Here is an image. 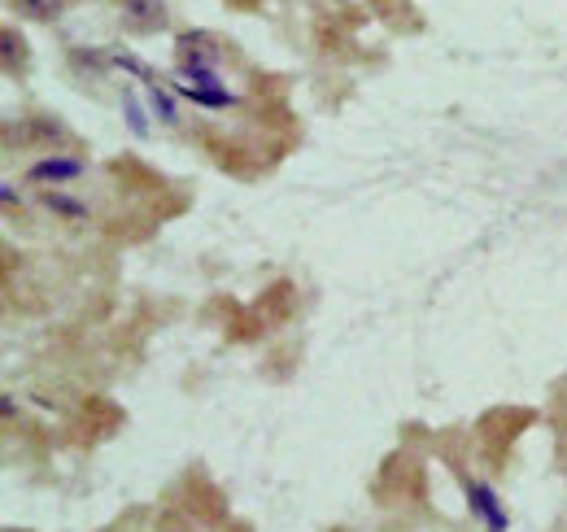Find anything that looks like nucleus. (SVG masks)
<instances>
[{
    "label": "nucleus",
    "mask_w": 567,
    "mask_h": 532,
    "mask_svg": "<svg viewBox=\"0 0 567 532\" xmlns=\"http://www.w3.org/2000/svg\"><path fill=\"white\" fill-rule=\"evenodd\" d=\"M118 22L132 35H153L171 22V9L166 0H118Z\"/></svg>",
    "instance_id": "f03ea898"
},
{
    "label": "nucleus",
    "mask_w": 567,
    "mask_h": 532,
    "mask_svg": "<svg viewBox=\"0 0 567 532\" xmlns=\"http://www.w3.org/2000/svg\"><path fill=\"white\" fill-rule=\"evenodd\" d=\"M79 175H83V162L79 157H58V153L27 171L31 184H66V180H79Z\"/></svg>",
    "instance_id": "7ed1b4c3"
},
{
    "label": "nucleus",
    "mask_w": 567,
    "mask_h": 532,
    "mask_svg": "<svg viewBox=\"0 0 567 532\" xmlns=\"http://www.w3.org/2000/svg\"><path fill=\"white\" fill-rule=\"evenodd\" d=\"M123 114H127L132 132L148 135V123H144V110H141V101H136V92H123Z\"/></svg>",
    "instance_id": "6e6552de"
},
{
    "label": "nucleus",
    "mask_w": 567,
    "mask_h": 532,
    "mask_svg": "<svg viewBox=\"0 0 567 532\" xmlns=\"http://www.w3.org/2000/svg\"><path fill=\"white\" fill-rule=\"evenodd\" d=\"M9 9L31 22H58L66 13V0H9Z\"/></svg>",
    "instance_id": "39448f33"
},
{
    "label": "nucleus",
    "mask_w": 567,
    "mask_h": 532,
    "mask_svg": "<svg viewBox=\"0 0 567 532\" xmlns=\"http://www.w3.org/2000/svg\"><path fill=\"white\" fill-rule=\"evenodd\" d=\"M188 101H197V105H210V110H223V105H231V96L223 92V88H193V83H175Z\"/></svg>",
    "instance_id": "423d86ee"
},
{
    "label": "nucleus",
    "mask_w": 567,
    "mask_h": 532,
    "mask_svg": "<svg viewBox=\"0 0 567 532\" xmlns=\"http://www.w3.org/2000/svg\"><path fill=\"white\" fill-rule=\"evenodd\" d=\"M0 44H4V70L18 74V58L27 62V40H18L13 27H4V31H0Z\"/></svg>",
    "instance_id": "0eeeda50"
},
{
    "label": "nucleus",
    "mask_w": 567,
    "mask_h": 532,
    "mask_svg": "<svg viewBox=\"0 0 567 532\" xmlns=\"http://www.w3.org/2000/svg\"><path fill=\"white\" fill-rule=\"evenodd\" d=\"M175 49H179V70L197 74V70H214L223 62V49L210 31H179L175 35Z\"/></svg>",
    "instance_id": "f257e3e1"
},
{
    "label": "nucleus",
    "mask_w": 567,
    "mask_h": 532,
    "mask_svg": "<svg viewBox=\"0 0 567 532\" xmlns=\"http://www.w3.org/2000/svg\"><path fill=\"white\" fill-rule=\"evenodd\" d=\"M148 101H153V110L162 114V123H179V114H175V105H171V96L157 88V83H148Z\"/></svg>",
    "instance_id": "1a4fd4ad"
},
{
    "label": "nucleus",
    "mask_w": 567,
    "mask_h": 532,
    "mask_svg": "<svg viewBox=\"0 0 567 532\" xmlns=\"http://www.w3.org/2000/svg\"><path fill=\"white\" fill-rule=\"evenodd\" d=\"M467 493H472V511H481V515H485L489 532L506 529V515H502V507H497V498H494V489H489V484H472Z\"/></svg>",
    "instance_id": "20e7f679"
},
{
    "label": "nucleus",
    "mask_w": 567,
    "mask_h": 532,
    "mask_svg": "<svg viewBox=\"0 0 567 532\" xmlns=\"http://www.w3.org/2000/svg\"><path fill=\"white\" fill-rule=\"evenodd\" d=\"M44 205L49 209H58V214H71V218H83V205L71 197H62V193H44Z\"/></svg>",
    "instance_id": "9d476101"
}]
</instances>
